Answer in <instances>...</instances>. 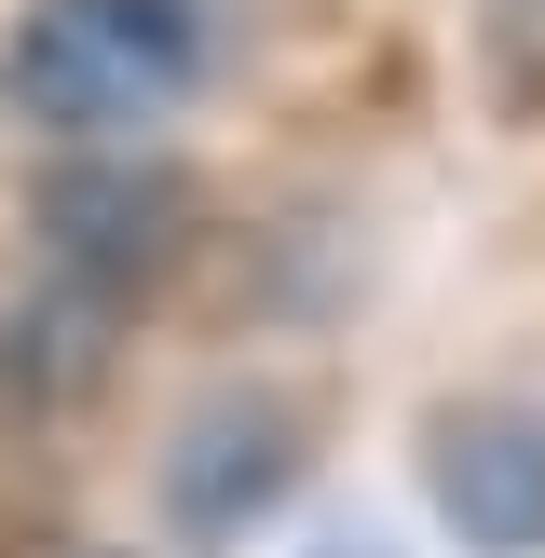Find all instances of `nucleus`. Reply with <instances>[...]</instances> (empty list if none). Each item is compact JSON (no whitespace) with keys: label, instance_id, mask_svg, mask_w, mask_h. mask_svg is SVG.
<instances>
[{"label":"nucleus","instance_id":"f257e3e1","mask_svg":"<svg viewBox=\"0 0 545 558\" xmlns=\"http://www.w3.org/2000/svg\"><path fill=\"white\" fill-rule=\"evenodd\" d=\"M205 82V27L191 0H27L0 27V109L69 150H109L150 109H178Z\"/></svg>","mask_w":545,"mask_h":558},{"label":"nucleus","instance_id":"f03ea898","mask_svg":"<svg viewBox=\"0 0 545 558\" xmlns=\"http://www.w3.org/2000/svg\"><path fill=\"white\" fill-rule=\"evenodd\" d=\"M300 477H314V409H300V396H259V381L205 396L178 436H164V518H178L205 558L245 545Z\"/></svg>","mask_w":545,"mask_h":558},{"label":"nucleus","instance_id":"7ed1b4c3","mask_svg":"<svg viewBox=\"0 0 545 558\" xmlns=\"http://www.w3.org/2000/svg\"><path fill=\"white\" fill-rule=\"evenodd\" d=\"M423 505L477 558H545V409L532 396H450L423 423Z\"/></svg>","mask_w":545,"mask_h":558},{"label":"nucleus","instance_id":"20e7f679","mask_svg":"<svg viewBox=\"0 0 545 558\" xmlns=\"http://www.w3.org/2000/svg\"><path fill=\"white\" fill-rule=\"evenodd\" d=\"M27 232H41V272H82V287L136 300L191 232V178L164 163H109V150H69L41 191H27Z\"/></svg>","mask_w":545,"mask_h":558},{"label":"nucleus","instance_id":"39448f33","mask_svg":"<svg viewBox=\"0 0 545 558\" xmlns=\"http://www.w3.org/2000/svg\"><path fill=\"white\" fill-rule=\"evenodd\" d=\"M109 354H123V300L82 287V272H41V287L0 314V396L14 409H69L109 381Z\"/></svg>","mask_w":545,"mask_h":558},{"label":"nucleus","instance_id":"423d86ee","mask_svg":"<svg viewBox=\"0 0 545 558\" xmlns=\"http://www.w3.org/2000/svg\"><path fill=\"white\" fill-rule=\"evenodd\" d=\"M477 54H491V96L505 109H545V0H491Z\"/></svg>","mask_w":545,"mask_h":558},{"label":"nucleus","instance_id":"0eeeda50","mask_svg":"<svg viewBox=\"0 0 545 558\" xmlns=\"http://www.w3.org/2000/svg\"><path fill=\"white\" fill-rule=\"evenodd\" d=\"M314 558H396V545H382V532H368V518H354V532H327Z\"/></svg>","mask_w":545,"mask_h":558},{"label":"nucleus","instance_id":"6e6552de","mask_svg":"<svg viewBox=\"0 0 545 558\" xmlns=\"http://www.w3.org/2000/svg\"><path fill=\"white\" fill-rule=\"evenodd\" d=\"M69 558H109V545H69Z\"/></svg>","mask_w":545,"mask_h":558}]
</instances>
